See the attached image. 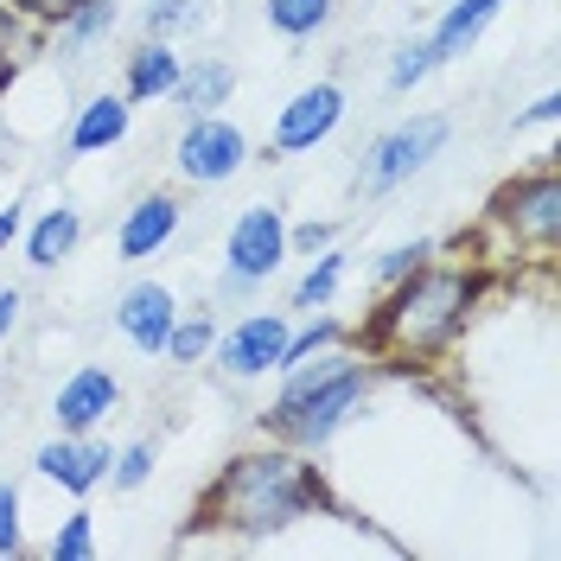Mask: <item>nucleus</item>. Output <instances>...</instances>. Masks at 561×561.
I'll return each instance as SVG.
<instances>
[{"label":"nucleus","instance_id":"nucleus-1","mask_svg":"<svg viewBox=\"0 0 561 561\" xmlns=\"http://www.w3.org/2000/svg\"><path fill=\"white\" fill-rule=\"evenodd\" d=\"M479 287H485L479 268H447V262L427 255L415 275L383 287L377 313L364 325V351L377 364H402V370L447 357L466 332V319L479 313Z\"/></svg>","mask_w":561,"mask_h":561},{"label":"nucleus","instance_id":"nucleus-2","mask_svg":"<svg viewBox=\"0 0 561 561\" xmlns=\"http://www.w3.org/2000/svg\"><path fill=\"white\" fill-rule=\"evenodd\" d=\"M313 504H319L313 454L275 440V447H249V454H237L224 472H217V485H210V497H205V524L262 542V536H275V529L300 524Z\"/></svg>","mask_w":561,"mask_h":561},{"label":"nucleus","instance_id":"nucleus-3","mask_svg":"<svg viewBox=\"0 0 561 561\" xmlns=\"http://www.w3.org/2000/svg\"><path fill=\"white\" fill-rule=\"evenodd\" d=\"M364 396H370V357L345 351V339H339V345L313 351L300 364H280V396L268 402L262 427L300 454H319L364 409Z\"/></svg>","mask_w":561,"mask_h":561},{"label":"nucleus","instance_id":"nucleus-4","mask_svg":"<svg viewBox=\"0 0 561 561\" xmlns=\"http://www.w3.org/2000/svg\"><path fill=\"white\" fill-rule=\"evenodd\" d=\"M454 135V122L447 115H409V122H396L383 135L364 147V167H357V185H364V198H389L396 185H409V179L447 147Z\"/></svg>","mask_w":561,"mask_h":561},{"label":"nucleus","instance_id":"nucleus-5","mask_svg":"<svg viewBox=\"0 0 561 561\" xmlns=\"http://www.w3.org/2000/svg\"><path fill=\"white\" fill-rule=\"evenodd\" d=\"M491 230H504L517 249L556 255V243H561V173L556 167H536V173L511 179L491 198Z\"/></svg>","mask_w":561,"mask_h":561},{"label":"nucleus","instance_id":"nucleus-6","mask_svg":"<svg viewBox=\"0 0 561 561\" xmlns=\"http://www.w3.org/2000/svg\"><path fill=\"white\" fill-rule=\"evenodd\" d=\"M280 262H287V224H280V210L275 205L237 210V224H230V237H224V275H217V294H255Z\"/></svg>","mask_w":561,"mask_h":561},{"label":"nucleus","instance_id":"nucleus-7","mask_svg":"<svg viewBox=\"0 0 561 561\" xmlns=\"http://www.w3.org/2000/svg\"><path fill=\"white\" fill-rule=\"evenodd\" d=\"M173 167L185 185H224V179H237L249 167V135L224 115H185Z\"/></svg>","mask_w":561,"mask_h":561},{"label":"nucleus","instance_id":"nucleus-8","mask_svg":"<svg viewBox=\"0 0 561 561\" xmlns=\"http://www.w3.org/2000/svg\"><path fill=\"white\" fill-rule=\"evenodd\" d=\"M287 313H243L230 332H217V370L230 383H249V377H268L280 370V345H287Z\"/></svg>","mask_w":561,"mask_h":561},{"label":"nucleus","instance_id":"nucleus-9","mask_svg":"<svg viewBox=\"0 0 561 561\" xmlns=\"http://www.w3.org/2000/svg\"><path fill=\"white\" fill-rule=\"evenodd\" d=\"M115 409H122V383L108 377L103 364H77L65 383H58V396H51L58 434H96Z\"/></svg>","mask_w":561,"mask_h":561},{"label":"nucleus","instance_id":"nucleus-10","mask_svg":"<svg viewBox=\"0 0 561 561\" xmlns=\"http://www.w3.org/2000/svg\"><path fill=\"white\" fill-rule=\"evenodd\" d=\"M339 122H345V90L339 83H313L275 115V147L268 153H313L319 140H332Z\"/></svg>","mask_w":561,"mask_h":561},{"label":"nucleus","instance_id":"nucleus-11","mask_svg":"<svg viewBox=\"0 0 561 561\" xmlns=\"http://www.w3.org/2000/svg\"><path fill=\"white\" fill-rule=\"evenodd\" d=\"M33 466H38V479L65 485L70 497H90V491L108 479L115 454H108V440H96V434H58V440H45V447H38Z\"/></svg>","mask_w":561,"mask_h":561},{"label":"nucleus","instance_id":"nucleus-12","mask_svg":"<svg viewBox=\"0 0 561 561\" xmlns=\"http://www.w3.org/2000/svg\"><path fill=\"white\" fill-rule=\"evenodd\" d=\"M173 319H179V300H173V287H160V280H135V287H122V300H115V332H122L140 357H160V351H167Z\"/></svg>","mask_w":561,"mask_h":561},{"label":"nucleus","instance_id":"nucleus-13","mask_svg":"<svg viewBox=\"0 0 561 561\" xmlns=\"http://www.w3.org/2000/svg\"><path fill=\"white\" fill-rule=\"evenodd\" d=\"M179 217H185V205H179L173 192H147V198H135V205L122 210V230H115L122 262H147V255H160V249L179 237Z\"/></svg>","mask_w":561,"mask_h":561},{"label":"nucleus","instance_id":"nucleus-14","mask_svg":"<svg viewBox=\"0 0 561 561\" xmlns=\"http://www.w3.org/2000/svg\"><path fill=\"white\" fill-rule=\"evenodd\" d=\"M179 70H185V58L173 51V38H147L122 58V96L128 103H160V96H173Z\"/></svg>","mask_w":561,"mask_h":561},{"label":"nucleus","instance_id":"nucleus-15","mask_svg":"<svg viewBox=\"0 0 561 561\" xmlns=\"http://www.w3.org/2000/svg\"><path fill=\"white\" fill-rule=\"evenodd\" d=\"M504 13V0H454L447 13H440V26L427 33V51H434V65H454V58H466L479 38H485V26Z\"/></svg>","mask_w":561,"mask_h":561},{"label":"nucleus","instance_id":"nucleus-16","mask_svg":"<svg viewBox=\"0 0 561 561\" xmlns=\"http://www.w3.org/2000/svg\"><path fill=\"white\" fill-rule=\"evenodd\" d=\"M128 122H135V103L128 96H90L70 122V153H103V147H122L128 140Z\"/></svg>","mask_w":561,"mask_h":561},{"label":"nucleus","instance_id":"nucleus-17","mask_svg":"<svg viewBox=\"0 0 561 561\" xmlns=\"http://www.w3.org/2000/svg\"><path fill=\"white\" fill-rule=\"evenodd\" d=\"M230 90H237V70L224 65V58H198V65L179 70L167 103H179L185 115H217V108L230 103Z\"/></svg>","mask_w":561,"mask_h":561},{"label":"nucleus","instance_id":"nucleus-18","mask_svg":"<svg viewBox=\"0 0 561 561\" xmlns=\"http://www.w3.org/2000/svg\"><path fill=\"white\" fill-rule=\"evenodd\" d=\"M77 243H83V217H77L70 205H58V210H45V217L33 224V237H26V262H33V268H58Z\"/></svg>","mask_w":561,"mask_h":561},{"label":"nucleus","instance_id":"nucleus-19","mask_svg":"<svg viewBox=\"0 0 561 561\" xmlns=\"http://www.w3.org/2000/svg\"><path fill=\"white\" fill-rule=\"evenodd\" d=\"M307 262H313V268L294 280V307H300V313H319V307H332L339 287H345V255H339V249H319Z\"/></svg>","mask_w":561,"mask_h":561},{"label":"nucleus","instance_id":"nucleus-20","mask_svg":"<svg viewBox=\"0 0 561 561\" xmlns=\"http://www.w3.org/2000/svg\"><path fill=\"white\" fill-rule=\"evenodd\" d=\"M332 7L339 0H268L262 13H268V26H275L280 38H313L325 20H332Z\"/></svg>","mask_w":561,"mask_h":561},{"label":"nucleus","instance_id":"nucleus-21","mask_svg":"<svg viewBox=\"0 0 561 561\" xmlns=\"http://www.w3.org/2000/svg\"><path fill=\"white\" fill-rule=\"evenodd\" d=\"M210 345H217V319L192 313V319H173V332H167V351H160V357H173V364H205Z\"/></svg>","mask_w":561,"mask_h":561},{"label":"nucleus","instance_id":"nucleus-22","mask_svg":"<svg viewBox=\"0 0 561 561\" xmlns=\"http://www.w3.org/2000/svg\"><path fill=\"white\" fill-rule=\"evenodd\" d=\"M51 561H90L96 556V511H70L65 524H58V536H51V549H45Z\"/></svg>","mask_w":561,"mask_h":561},{"label":"nucleus","instance_id":"nucleus-23","mask_svg":"<svg viewBox=\"0 0 561 561\" xmlns=\"http://www.w3.org/2000/svg\"><path fill=\"white\" fill-rule=\"evenodd\" d=\"M108 33H115V0H83L65 20V51H83V45H96Z\"/></svg>","mask_w":561,"mask_h":561},{"label":"nucleus","instance_id":"nucleus-24","mask_svg":"<svg viewBox=\"0 0 561 561\" xmlns=\"http://www.w3.org/2000/svg\"><path fill=\"white\" fill-rule=\"evenodd\" d=\"M153 459H160V447H153V440L122 447V454H115V466H108V485H115V491H140L147 479H153Z\"/></svg>","mask_w":561,"mask_h":561},{"label":"nucleus","instance_id":"nucleus-25","mask_svg":"<svg viewBox=\"0 0 561 561\" xmlns=\"http://www.w3.org/2000/svg\"><path fill=\"white\" fill-rule=\"evenodd\" d=\"M345 339V325L332 313H319L313 325H300V332H287V345H280V364H300V357H313V351H325V345H339Z\"/></svg>","mask_w":561,"mask_h":561},{"label":"nucleus","instance_id":"nucleus-26","mask_svg":"<svg viewBox=\"0 0 561 561\" xmlns=\"http://www.w3.org/2000/svg\"><path fill=\"white\" fill-rule=\"evenodd\" d=\"M427 70H434V51H427V38H409V45H396V58H389V90H415Z\"/></svg>","mask_w":561,"mask_h":561},{"label":"nucleus","instance_id":"nucleus-27","mask_svg":"<svg viewBox=\"0 0 561 561\" xmlns=\"http://www.w3.org/2000/svg\"><path fill=\"white\" fill-rule=\"evenodd\" d=\"M427 255H434V243H396V249H383V255H377V287H396L402 275H415Z\"/></svg>","mask_w":561,"mask_h":561},{"label":"nucleus","instance_id":"nucleus-28","mask_svg":"<svg viewBox=\"0 0 561 561\" xmlns=\"http://www.w3.org/2000/svg\"><path fill=\"white\" fill-rule=\"evenodd\" d=\"M192 20H198L192 0H153V7H147V38H173L179 26H192Z\"/></svg>","mask_w":561,"mask_h":561},{"label":"nucleus","instance_id":"nucleus-29","mask_svg":"<svg viewBox=\"0 0 561 561\" xmlns=\"http://www.w3.org/2000/svg\"><path fill=\"white\" fill-rule=\"evenodd\" d=\"M26 536H20V485L0 479V556H20Z\"/></svg>","mask_w":561,"mask_h":561},{"label":"nucleus","instance_id":"nucleus-30","mask_svg":"<svg viewBox=\"0 0 561 561\" xmlns=\"http://www.w3.org/2000/svg\"><path fill=\"white\" fill-rule=\"evenodd\" d=\"M13 51H20V13L0 0V96H7V83H13Z\"/></svg>","mask_w":561,"mask_h":561},{"label":"nucleus","instance_id":"nucleus-31","mask_svg":"<svg viewBox=\"0 0 561 561\" xmlns=\"http://www.w3.org/2000/svg\"><path fill=\"white\" fill-rule=\"evenodd\" d=\"M7 7H13V13H26V20H38V26H65L83 0H7Z\"/></svg>","mask_w":561,"mask_h":561},{"label":"nucleus","instance_id":"nucleus-32","mask_svg":"<svg viewBox=\"0 0 561 561\" xmlns=\"http://www.w3.org/2000/svg\"><path fill=\"white\" fill-rule=\"evenodd\" d=\"M332 243H339V230H332V224H313V217H307L300 230H287V249H294V255H319V249H332Z\"/></svg>","mask_w":561,"mask_h":561},{"label":"nucleus","instance_id":"nucleus-33","mask_svg":"<svg viewBox=\"0 0 561 561\" xmlns=\"http://www.w3.org/2000/svg\"><path fill=\"white\" fill-rule=\"evenodd\" d=\"M20 224H26V210H20V205H7V210H0V255H7V249L20 243Z\"/></svg>","mask_w":561,"mask_h":561},{"label":"nucleus","instance_id":"nucleus-34","mask_svg":"<svg viewBox=\"0 0 561 561\" xmlns=\"http://www.w3.org/2000/svg\"><path fill=\"white\" fill-rule=\"evenodd\" d=\"M556 115H561V96H556V90H549L542 103H529L524 115H517V128H524V122H556Z\"/></svg>","mask_w":561,"mask_h":561},{"label":"nucleus","instance_id":"nucleus-35","mask_svg":"<svg viewBox=\"0 0 561 561\" xmlns=\"http://www.w3.org/2000/svg\"><path fill=\"white\" fill-rule=\"evenodd\" d=\"M13 325H20V294H13V287H0V339H7Z\"/></svg>","mask_w":561,"mask_h":561}]
</instances>
